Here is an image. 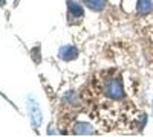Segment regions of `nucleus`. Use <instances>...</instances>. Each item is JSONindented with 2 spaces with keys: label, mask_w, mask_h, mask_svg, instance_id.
Instances as JSON below:
<instances>
[{
  "label": "nucleus",
  "mask_w": 153,
  "mask_h": 137,
  "mask_svg": "<svg viewBox=\"0 0 153 137\" xmlns=\"http://www.w3.org/2000/svg\"><path fill=\"white\" fill-rule=\"evenodd\" d=\"M28 110H29V119L32 122V125L35 128H38L42 125L43 116H42V111H40V105L37 104L35 99H32V97L28 99Z\"/></svg>",
  "instance_id": "nucleus-1"
},
{
  "label": "nucleus",
  "mask_w": 153,
  "mask_h": 137,
  "mask_svg": "<svg viewBox=\"0 0 153 137\" xmlns=\"http://www.w3.org/2000/svg\"><path fill=\"white\" fill-rule=\"evenodd\" d=\"M106 95L112 99H123L124 90H123L121 82L118 79H109L106 82Z\"/></svg>",
  "instance_id": "nucleus-2"
},
{
  "label": "nucleus",
  "mask_w": 153,
  "mask_h": 137,
  "mask_svg": "<svg viewBox=\"0 0 153 137\" xmlns=\"http://www.w3.org/2000/svg\"><path fill=\"white\" fill-rule=\"evenodd\" d=\"M78 56V51L74 46H63L60 49V58L65 61H72Z\"/></svg>",
  "instance_id": "nucleus-3"
},
{
  "label": "nucleus",
  "mask_w": 153,
  "mask_h": 137,
  "mask_svg": "<svg viewBox=\"0 0 153 137\" xmlns=\"http://www.w3.org/2000/svg\"><path fill=\"white\" fill-rule=\"evenodd\" d=\"M74 134L75 136H91V134H94V128H92V125H89V123L78 122V123H75V127H74Z\"/></svg>",
  "instance_id": "nucleus-4"
},
{
  "label": "nucleus",
  "mask_w": 153,
  "mask_h": 137,
  "mask_svg": "<svg viewBox=\"0 0 153 137\" xmlns=\"http://www.w3.org/2000/svg\"><path fill=\"white\" fill-rule=\"evenodd\" d=\"M68 9H69V12L74 17H83V14H84L83 6L78 5V3H75L74 0H68Z\"/></svg>",
  "instance_id": "nucleus-5"
},
{
  "label": "nucleus",
  "mask_w": 153,
  "mask_h": 137,
  "mask_svg": "<svg viewBox=\"0 0 153 137\" xmlns=\"http://www.w3.org/2000/svg\"><path fill=\"white\" fill-rule=\"evenodd\" d=\"M153 9V3H152V0H138V12L139 14H150Z\"/></svg>",
  "instance_id": "nucleus-6"
},
{
  "label": "nucleus",
  "mask_w": 153,
  "mask_h": 137,
  "mask_svg": "<svg viewBox=\"0 0 153 137\" xmlns=\"http://www.w3.org/2000/svg\"><path fill=\"white\" fill-rule=\"evenodd\" d=\"M84 3L89 9H92V11H103L104 6H106V0H84Z\"/></svg>",
  "instance_id": "nucleus-7"
}]
</instances>
